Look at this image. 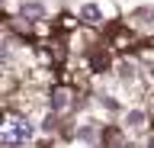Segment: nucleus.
Masks as SVG:
<instances>
[{
	"label": "nucleus",
	"mask_w": 154,
	"mask_h": 148,
	"mask_svg": "<svg viewBox=\"0 0 154 148\" xmlns=\"http://www.w3.org/2000/svg\"><path fill=\"white\" fill-rule=\"evenodd\" d=\"M151 77H154V65H151Z\"/></svg>",
	"instance_id": "nucleus-7"
},
{
	"label": "nucleus",
	"mask_w": 154,
	"mask_h": 148,
	"mask_svg": "<svg viewBox=\"0 0 154 148\" xmlns=\"http://www.w3.org/2000/svg\"><path fill=\"white\" fill-rule=\"evenodd\" d=\"M29 138H32V126H29L26 119H19V116L7 119V122L0 126V142H3V145H10V148L26 145Z\"/></svg>",
	"instance_id": "nucleus-1"
},
{
	"label": "nucleus",
	"mask_w": 154,
	"mask_h": 148,
	"mask_svg": "<svg viewBox=\"0 0 154 148\" xmlns=\"http://www.w3.org/2000/svg\"><path fill=\"white\" fill-rule=\"evenodd\" d=\"M64 103H67V97H64V93H55V109H61Z\"/></svg>",
	"instance_id": "nucleus-6"
},
{
	"label": "nucleus",
	"mask_w": 154,
	"mask_h": 148,
	"mask_svg": "<svg viewBox=\"0 0 154 148\" xmlns=\"http://www.w3.org/2000/svg\"><path fill=\"white\" fill-rule=\"evenodd\" d=\"M80 20L84 23H100V7L96 3H84L80 7Z\"/></svg>",
	"instance_id": "nucleus-2"
},
{
	"label": "nucleus",
	"mask_w": 154,
	"mask_h": 148,
	"mask_svg": "<svg viewBox=\"0 0 154 148\" xmlns=\"http://www.w3.org/2000/svg\"><path fill=\"white\" fill-rule=\"evenodd\" d=\"M10 58V45H7V39H0V61H7Z\"/></svg>",
	"instance_id": "nucleus-5"
},
{
	"label": "nucleus",
	"mask_w": 154,
	"mask_h": 148,
	"mask_svg": "<svg viewBox=\"0 0 154 148\" xmlns=\"http://www.w3.org/2000/svg\"><path fill=\"white\" fill-rule=\"evenodd\" d=\"M135 16H138V23H141V26H148V29H154V10H138Z\"/></svg>",
	"instance_id": "nucleus-3"
},
{
	"label": "nucleus",
	"mask_w": 154,
	"mask_h": 148,
	"mask_svg": "<svg viewBox=\"0 0 154 148\" xmlns=\"http://www.w3.org/2000/svg\"><path fill=\"white\" fill-rule=\"evenodd\" d=\"M23 16H42V3H23Z\"/></svg>",
	"instance_id": "nucleus-4"
}]
</instances>
